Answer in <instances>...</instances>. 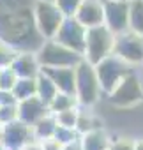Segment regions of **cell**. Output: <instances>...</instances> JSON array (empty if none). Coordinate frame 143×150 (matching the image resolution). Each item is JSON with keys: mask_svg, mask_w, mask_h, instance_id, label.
I'll return each instance as SVG.
<instances>
[{"mask_svg": "<svg viewBox=\"0 0 143 150\" xmlns=\"http://www.w3.org/2000/svg\"><path fill=\"white\" fill-rule=\"evenodd\" d=\"M37 0H0V41L16 51L37 53L44 44L35 25Z\"/></svg>", "mask_w": 143, "mask_h": 150, "instance_id": "obj_1", "label": "cell"}, {"mask_svg": "<svg viewBox=\"0 0 143 150\" xmlns=\"http://www.w3.org/2000/svg\"><path fill=\"white\" fill-rule=\"evenodd\" d=\"M101 94L103 90L97 78L96 65L83 58L76 65V97L80 106H85V108L94 106L99 101Z\"/></svg>", "mask_w": 143, "mask_h": 150, "instance_id": "obj_2", "label": "cell"}, {"mask_svg": "<svg viewBox=\"0 0 143 150\" xmlns=\"http://www.w3.org/2000/svg\"><path fill=\"white\" fill-rule=\"evenodd\" d=\"M35 55L41 67H76L85 58L55 39H46Z\"/></svg>", "mask_w": 143, "mask_h": 150, "instance_id": "obj_3", "label": "cell"}, {"mask_svg": "<svg viewBox=\"0 0 143 150\" xmlns=\"http://www.w3.org/2000/svg\"><path fill=\"white\" fill-rule=\"evenodd\" d=\"M96 71H97V78L101 83V90L103 94L108 96L110 92L115 90V87L129 72H132V65L125 62L124 58H120L118 55L111 53L106 58H103L99 64H96Z\"/></svg>", "mask_w": 143, "mask_h": 150, "instance_id": "obj_4", "label": "cell"}, {"mask_svg": "<svg viewBox=\"0 0 143 150\" xmlns=\"http://www.w3.org/2000/svg\"><path fill=\"white\" fill-rule=\"evenodd\" d=\"M115 46V34L106 25L90 27L87 30V48H85V60L90 64H99L103 58L113 53Z\"/></svg>", "mask_w": 143, "mask_h": 150, "instance_id": "obj_5", "label": "cell"}, {"mask_svg": "<svg viewBox=\"0 0 143 150\" xmlns=\"http://www.w3.org/2000/svg\"><path fill=\"white\" fill-rule=\"evenodd\" d=\"M64 20L65 14L55 4V0H37L35 2V25L44 39H53Z\"/></svg>", "mask_w": 143, "mask_h": 150, "instance_id": "obj_6", "label": "cell"}, {"mask_svg": "<svg viewBox=\"0 0 143 150\" xmlns=\"http://www.w3.org/2000/svg\"><path fill=\"white\" fill-rule=\"evenodd\" d=\"M141 101H143V87L134 71L127 74L115 87L113 92L108 94V103L115 108H131Z\"/></svg>", "mask_w": 143, "mask_h": 150, "instance_id": "obj_7", "label": "cell"}, {"mask_svg": "<svg viewBox=\"0 0 143 150\" xmlns=\"http://www.w3.org/2000/svg\"><path fill=\"white\" fill-rule=\"evenodd\" d=\"M87 27L76 20V16H65L62 27L58 28L57 35L53 37L60 44L71 48L73 51L80 53L85 57V48H87Z\"/></svg>", "mask_w": 143, "mask_h": 150, "instance_id": "obj_8", "label": "cell"}, {"mask_svg": "<svg viewBox=\"0 0 143 150\" xmlns=\"http://www.w3.org/2000/svg\"><path fill=\"white\" fill-rule=\"evenodd\" d=\"M113 53L129 62L131 65L143 64V35L127 30L115 35V46Z\"/></svg>", "mask_w": 143, "mask_h": 150, "instance_id": "obj_9", "label": "cell"}, {"mask_svg": "<svg viewBox=\"0 0 143 150\" xmlns=\"http://www.w3.org/2000/svg\"><path fill=\"white\" fill-rule=\"evenodd\" d=\"M129 2L131 0H103L104 25L115 35L129 30Z\"/></svg>", "mask_w": 143, "mask_h": 150, "instance_id": "obj_10", "label": "cell"}, {"mask_svg": "<svg viewBox=\"0 0 143 150\" xmlns=\"http://www.w3.org/2000/svg\"><path fill=\"white\" fill-rule=\"evenodd\" d=\"M34 138L32 125L25 124L23 120H13L4 125V134H2V145L6 150H21L27 143H30Z\"/></svg>", "mask_w": 143, "mask_h": 150, "instance_id": "obj_11", "label": "cell"}, {"mask_svg": "<svg viewBox=\"0 0 143 150\" xmlns=\"http://www.w3.org/2000/svg\"><path fill=\"white\" fill-rule=\"evenodd\" d=\"M50 113H51L50 106L39 96L28 97V99H23L18 103V118L28 125H34L37 120H41L42 117H46Z\"/></svg>", "mask_w": 143, "mask_h": 150, "instance_id": "obj_12", "label": "cell"}, {"mask_svg": "<svg viewBox=\"0 0 143 150\" xmlns=\"http://www.w3.org/2000/svg\"><path fill=\"white\" fill-rule=\"evenodd\" d=\"M74 16L87 28L104 25V4H103V0H83Z\"/></svg>", "mask_w": 143, "mask_h": 150, "instance_id": "obj_13", "label": "cell"}, {"mask_svg": "<svg viewBox=\"0 0 143 150\" xmlns=\"http://www.w3.org/2000/svg\"><path fill=\"white\" fill-rule=\"evenodd\" d=\"M60 92L76 94V67H41Z\"/></svg>", "mask_w": 143, "mask_h": 150, "instance_id": "obj_14", "label": "cell"}, {"mask_svg": "<svg viewBox=\"0 0 143 150\" xmlns=\"http://www.w3.org/2000/svg\"><path fill=\"white\" fill-rule=\"evenodd\" d=\"M9 67L16 72L18 78H37L41 74V64L37 55L32 51H18Z\"/></svg>", "mask_w": 143, "mask_h": 150, "instance_id": "obj_15", "label": "cell"}, {"mask_svg": "<svg viewBox=\"0 0 143 150\" xmlns=\"http://www.w3.org/2000/svg\"><path fill=\"white\" fill-rule=\"evenodd\" d=\"M81 145L83 150H110L111 138L104 131V127H99L81 134Z\"/></svg>", "mask_w": 143, "mask_h": 150, "instance_id": "obj_16", "label": "cell"}, {"mask_svg": "<svg viewBox=\"0 0 143 150\" xmlns=\"http://www.w3.org/2000/svg\"><path fill=\"white\" fill-rule=\"evenodd\" d=\"M57 117L53 113L42 117L41 120H37L34 125H32V131H34V138L42 141V139H48V138H53L55 136V131H57Z\"/></svg>", "mask_w": 143, "mask_h": 150, "instance_id": "obj_17", "label": "cell"}, {"mask_svg": "<svg viewBox=\"0 0 143 150\" xmlns=\"http://www.w3.org/2000/svg\"><path fill=\"white\" fill-rule=\"evenodd\" d=\"M13 94L18 99V103L37 96V78H18V81L13 88Z\"/></svg>", "mask_w": 143, "mask_h": 150, "instance_id": "obj_18", "label": "cell"}, {"mask_svg": "<svg viewBox=\"0 0 143 150\" xmlns=\"http://www.w3.org/2000/svg\"><path fill=\"white\" fill-rule=\"evenodd\" d=\"M57 92H58V88L53 83V80L48 76V74H44L41 71V74L37 76V96L50 106V103L53 101V97L57 96Z\"/></svg>", "mask_w": 143, "mask_h": 150, "instance_id": "obj_19", "label": "cell"}, {"mask_svg": "<svg viewBox=\"0 0 143 150\" xmlns=\"http://www.w3.org/2000/svg\"><path fill=\"white\" fill-rule=\"evenodd\" d=\"M80 103H78V97L76 94H69V92H57V96L53 97V101L50 103V111L51 113H58V111H64V110H69V108H78Z\"/></svg>", "mask_w": 143, "mask_h": 150, "instance_id": "obj_20", "label": "cell"}, {"mask_svg": "<svg viewBox=\"0 0 143 150\" xmlns=\"http://www.w3.org/2000/svg\"><path fill=\"white\" fill-rule=\"evenodd\" d=\"M129 30L143 35V0L129 2Z\"/></svg>", "mask_w": 143, "mask_h": 150, "instance_id": "obj_21", "label": "cell"}, {"mask_svg": "<svg viewBox=\"0 0 143 150\" xmlns=\"http://www.w3.org/2000/svg\"><path fill=\"white\" fill-rule=\"evenodd\" d=\"M99 127H103V122H101V120H97V118L92 117L90 113L80 111L78 122H76V131H78L80 134H85V132L94 131V129H99Z\"/></svg>", "mask_w": 143, "mask_h": 150, "instance_id": "obj_22", "label": "cell"}, {"mask_svg": "<svg viewBox=\"0 0 143 150\" xmlns=\"http://www.w3.org/2000/svg\"><path fill=\"white\" fill-rule=\"evenodd\" d=\"M53 115L57 117L58 125L74 127V129H76V122H78L80 110H78V108H69V110H64V111H58V113H53Z\"/></svg>", "mask_w": 143, "mask_h": 150, "instance_id": "obj_23", "label": "cell"}, {"mask_svg": "<svg viewBox=\"0 0 143 150\" xmlns=\"http://www.w3.org/2000/svg\"><path fill=\"white\" fill-rule=\"evenodd\" d=\"M81 134L74 129V127H65V125H57V131H55V139H58L62 145L65 143H71V141H74L78 139Z\"/></svg>", "mask_w": 143, "mask_h": 150, "instance_id": "obj_24", "label": "cell"}, {"mask_svg": "<svg viewBox=\"0 0 143 150\" xmlns=\"http://www.w3.org/2000/svg\"><path fill=\"white\" fill-rule=\"evenodd\" d=\"M16 81H18V76L11 67H4L0 71V90H13Z\"/></svg>", "mask_w": 143, "mask_h": 150, "instance_id": "obj_25", "label": "cell"}, {"mask_svg": "<svg viewBox=\"0 0 143 150\" xmlns=\"http://www.w3.org/2000/svg\"><path fill=\"white\" fill-rule=\"evenodd\" d=\"M13 120H18V103L13 104H2L0 106V124L6 125Z\"/></svg>", "mask_w": 143, "mask_h": 150, "instance_id": "obj_26", "label": "cell"}, {"mask_svg": "<svg viewBox=\"0 0 143 150\" xmlns=\"http://www.w3.org/2000/svg\"><path fill=\"white\" fill-rule=\"evenodd\" d=\"M81 2L83 0H55V4L60 7V11L65 16H74Z\"/></svg>", "mask_w": 143, "mask_h": 150, "instance_id": "obj_27", "label": "cell"}, {"mask_svg": "<svg viewBox=\"0 0 143 150\" xmlns=\"http://www.w3.org/2000/svg\"><path fill=\"white\" fill-rule=\"evenodd\" d=\"M16 50H13V48H9L7 44H0V69H4V67H9L11 64H13V60H14V57H16Z\"/></svg>", "mask_w": 143, "mask_h": 150, "instance_id": "obj_28", "label": "cell"}, {"mask_svg": "<svg viewBox=\"0 0 143 150\" xmlns=\"http://www.w3.org/2000/svg\"><path fill=\"white\" fill-rule=\"evenodd\" d=\"M134 145L136 141L134 139H129V138H120V139H111V145H110V150H134Z\"/></svg>", "mask_w": 143, "mask_h": 150, "instance_id": "obj_29", "label": "cell"}, {"mask_svg": "<svg viewBox=\"0 0 143 150\" xmlns=\"http://www.w3.org/2000/svg\"><path fill=\"white\" fill-rule=\"evenodd\" d=\"M42 150H62V143L55 138H48V139H42Z\"/></svg>", "mask_w": 143, "mask_h": 150, "instance_id": "obj_30", "label": "cell"}, {"mask_svg": "<svg viewBox=\"0 0 143 150\" xmlns=\"http://www.w3.org/2000/svg\"><path fill=\"white\" fill-rule=\"evenodd\" d=\"M13 103H18L13 90H0V106L2 104H13Z\"/></svg>", "mask_w": 143, "mask_h": 150, "instance_id": "obj_31", "label": "cell"}, {"mask_svg": "<svg viewBox=\"0 0 143 150\" xmlns=\"http://www.w3.org/2000/svg\"><path fill=\"white\" fill-rule=\"evenodd\" d=\"M62 150H83V145H81V136L74 141H71V143H65L62 146Z\"/></svg>", "mask_w": 143, "mask_h": 150, "instance_id": "obj_32", "label": "cell"}, {"mask_svg": "<svg viewBox=\"0 0 143 150\" xmlns=\"http://www.w3.org/2000/svg\"><path fill=\"white\" fill-rule=\"evenodd\" d=\"M21 150H42V143L39 139H32L30 143H27Z\"/></svg>", "mask_w": 143, "mask_h": 150, "instance_id": "obj_33", "label": "cell"}, {"mask_svg": "<svg viewBox=\"0 0 143 150\" xmlns=\"http://www.w3.org/2000/svg\"><path fill=\"white\" fill-rule=\"evenodd\" d=\"M134 150H143V139L136 141V145H134Z\"/></svg>", "mask_w": 143, "mask_h": 150, "instance_id": "obj_34", "label": "cell"}, {"mask_svg": "<svg viewBox=\"0 0 143 150\" xmlns=\"http://www.w3.org/2000/svg\"><path fill=\"white\" fill-rule=\"evenodd\" d=\"M2 134H4V125L0 124V143H2Z\"/></svg>", "mask_w": 143, "mask_h": 150, "instance_id": "obj_35", "label": "cell"}, {"mask_svg": "<svg viewBox=\"0 0 143 150\" xmlns=\"http://www.w3.org/2000/svg\"><path fill=\"white\" fill-rule=\"evenodd\" d=\"M0 150H6V146H4V145H2V143H0Z\"/></svg>", "mask_w": 143, "mask_h": 150, "instance_id": "obj_36", "label": "cell"}, {"mask_svg": "<svg viewBox=\"0 0 143 150\" xmlns=\"http://www.w3.org/2000/svg\"><path fill=\"white\" fill-rule=\"evenodd\" d=\"M0 44H2V41H0Z\"/></svg>", "mask_w": 143, "mask_h": 150, "instance_id": "obj_37", "label": "cell"}, {"mask_svg": "<svg viewBox=\"0 0 143 150\" xmlns=\"http://www.w3.org/2000/svg\"><path fill=\"white\" fill-rule=\"evenodd\" d=\"M0 71H2V69H0Z\"/></svg>", "mask_w": 143, "mask_h": 150, "instance_id": "obj_38", "label": "cell"}]
</instances>
